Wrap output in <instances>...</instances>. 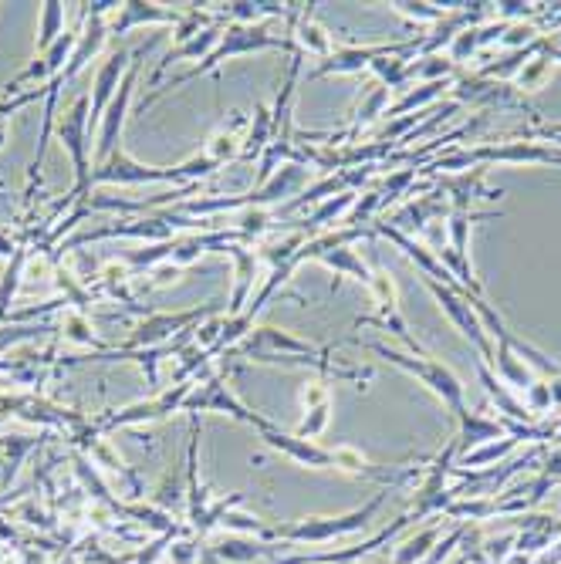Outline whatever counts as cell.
<instances>
[{
  "mask_svg": "<svg viewBox=\"0 0 561 564\" xmlns=\"http://www.w3.org/2000/svg\"><path fill=\"white\" fill-rule=\"evenodd\" d=\"M217 163H213L210 156H193L186 159V163L166 169V166H142L136 163L132 156H126L122 149H115L109 159H105L102 166L92 169V186L99 183H126V186H136V183H200L203 176L217 173Z\"/></svg>",
  "mask_w": 561,
  "mask_h": 564,
  "instance_id": "cell-1",
  "label": "cell"
},
{
  "mask_svg": "<svg viewBox=\"0 0 561 564\" xmlns=\"http://www.w3.org/2000/svg\"><path fill=\"white\" fill-rule=\"evenodd\" d=\"M271 48L291 51V41L274 38V34H267L264 28H251V24H227L224 34H220V41H217V48H213L210 55L203 58L197 68H193V71H186V75H180V78H173V82H169L166 88H159V92H153V95L146 98V102L139 105V109L146 112V105H153L159 95L169 92V88H180V85H186V82H193V78L207 75V71H217L220 65H224L227 58L251 55V51H271Z\"/></svg>",
  "mask_w": 561,
  "mask_h": 564,
  "instance_id": "cell-2",
  "label": "cell"
},
{
  "mask_svg": "<svg viewBox=\"0 0 561 564\" xmlns=\"http://www.w3.org/2000/svg\"><path fill=\"white\" fill-rule=\"evenodd\" d=\"M88 119H92V95H78L65 112L58 115V139L68 149L71 163H75V190L65 196L61 207L82 203L92 193V166H88V152H92V132H88Z\"/></svg>",
  "mask_w": 561,
  "mask_h": 564,
  "instance_id": "cell-3",
  "label": "cell"
},
{
  "mask_svg": "<svg viewBox=\"0 0 561 564\" xmlns=\"http://www.w3.org/2000/svg\"><path fill=\"white\" fill-rule=\"evenodd\" d=\"M372 352L382 355V358H389V362L399 365V369H406L409 375H416V379H420L436 399H443V406L450 409L457 423H460L463 416H467V402H463V382L457 379V375H453V369H447V365L440 362V358H433V355L409 358V355L396 352V348H389V345H372Z\"/></svg>",
  "mask_w": 561,
  "mask_h": 564,
  "instance_id": "cell-4",
  "label": "cell"
},
{
  "mask_svg": "<svg viewBox=\"0 0 561 564\" xmlns=\"http://www.w3.org/2000/svg\"><path fill=\"white\" fill-rule=\"evenodd\" d=\"M149 51L146 48H136L132 51V65L126 71V78H122L119 92L109 102V109H105L102 122H99V136H95V166H102L105 159L112 156L115 149H122V129H126V115H129V102H132V88L139 82V58Z\"/></svg>",
  "mask_w": 561,
  "mask_h": 564,
  "instance_id": "cell-5",
  "label": "cell"
},
{
  "mask_svg": "<svg viewBox=\"0 0 561 564\" xmlns=\"http://www.w3.org/2000/svg\"><path fill=\"white\" fill-rule=\"evenodd\" d=\"M426 288L433 291V298L440 301V308L447 311V318L460 328V335L474 342V348L480 352V362H491V358H494V342L487 338V331H484V325H480L477 311L470 308V298H474V294H467L460 288H447V284H436V281H430V277H426Z\"/></svg>",
  "mask_w": 561,
  "mask_h": 564,
  "instance_id": "cell-6",
  "label": "cell"
},
{
  "mask_svg": "<svg viewBox=\"0 0 561 564\" xmlns=\"http://www.w3.org/2000/svg\"><path fill=\"white\" fill-rule=\"evenodd\" d=\"M183 413H227V416L240 419V423H251L257 429L271 426L264 416L251 413V409H247L244 402L230 392V386H224V379H220V375H207V379H203V386L197 382V386L190 389V396H186V402H183Z\"/></svg>",
  "mask_w": 561,
  "mask_h": 564,
  "instance_id": "cell-7",
  "label": "cell"
},
{
  "mask_svg": "<svg viewBox=\"0 0 561 564\" xmlns=\"http://www.w3.org/2000/svg\"><path fill=\"white\" fill-rule=\"evenodd\" d=\"M365 288H369L372 301H376V315L365 318V325H379V328L393 331V335L409 348V352L426 355L423 345L416 342L413 335H409L403 315H399V298H396V281H393V277H389L386 271H372V277H369V284H365Z\"/></svg>",
  "mask_w": 561,
  "mask_h": 564,
  "instance_id": "cell-8",
  "label": "cell"
},
{
  "mask_svg": "<svg viewBox=\"0 0 561 564\" xmlns=\"http://www.w3.org/2000/svg\"><path fill=\"white\" fill-rule=\"evenodd\" d=\"M213 304H203V308H193V311H183V315H149L142 318L136 331L126 338V352H142V348H163L169 338L176 335V331H190L193 321L213 315Z\"/></svg>",
  "mask_w": 561,
  "mask_h": 564,
  "instance_id": "cell-9",
  "label": "cell"
},
{
  "mask_svg": "<svg viewBox=\"0 0 561 564\" xmlns=\"http://www.w3.org/2000/svg\"><path fill=\"white\" fill-rule=\"evenodd\" d=\"M129 65H132V51H112L109 61H102L99 75H95V85H92V119H88V132H92V136H99V122L105 109H109V102L115 98V92H119Z\"/></svg>",
  "mask_w": 561,
  "mask_h": 564,
  "instance_id": "cell-10",
  "label": "cell"
},
{
  "mask_svg": "<svg viewBox=\"0 0 561 564\" xmlns=\"http://www.w3.org/2000/svg\"><path fill=\"white\" fill-rule=\"evenodd\" d=\"M379 504H382V497H376L372 504H365L362 510H355V514L335 517V521H332V517H315V521L298 524V527H288V531H278V534H281V537H291V541H328V537H335V534L359 531V527L379 510Z\"/></svg>",
  "mask_w": 561,
  "mask_h": 564,
  "instance_id": "cell-11",
  "label": "cell"
},
{
  "mask_svg": "<svg viewBox=\"0 0 561 564\" xmlns=\"http://www.w3.org/2000/svg\"><path fill=\"white\" fill-rule=\"evenodd\" d=\"M305 183H308V166L288 163V166H281L271 179H267V183L254 186V190L247 193V200H251V210H264V207H271V203L295 196Z\"/></svg>",
  "mask_w": 561,
  "mask_h": 564,
  "instance_id": "cell-12",
  "label": "cell"
},
{
  "mask_svg": "<svg viewBox=\"0 0 561 564\" xmlns=\"http://www.w3.org/2000/svg\"><path fill=\"white\" fill-rule=\"evenodd\" d=\"M301 402H305V419L298 423L295 436L298 440H315V436L325 433L328 426V413H332V392L322 379L308 382L305 392H301Z\"/></svg>",
  "mask_w": 561,
  "mask_h": 564,
  "instance_id": "cell-13",
  "label": "cell"
},
{
  "mask_svg": "<svg viewBox=\"0 0 561 564\" xmlns=\"http://www.w3.org/2000/svg\"><path fill=\"white\" fill-rule=\"evenodd\" d=\"M105 38H109V24H105V17L99 14H85V28L82 34H78V41H75V51H71V61H68V68H65V82H71V78L82 71L88 61H92L99 51L105 48Z\"/></svg>",
  "mask_w": 561,
  "mask_h": 564,
  "instance_id": "cell-14",
  "label": "cell"
},
{
  "mask_svg": "<svg viewBox=\"0 0 561 564\" xmlns=\"http://www.w3.org/2000/svg\"><path fill=\"white\" fill-rule=\"evenodd\" d=\"M183 14L176 11H166V7L159 4H142V0H126V4H119V17L109 24V34H129L132 28H139V24H180Z\"/></svg>",
  "mask_w": 561,
  "mask_h": 564,
  "instance_id": "cell-15",
  "label": "cell"
},
{
  "mask_svg": "<svg viewBox=\"0 0 561 564\" xmlns=\"http://www.w3.org/2000/svg\"><path fill=\"white\" fill-rule=\"evenodd\" d=\"M224 254L234 257V264H237V288L230 294V304H227V318H237V315H244V308H247V294L254 288V274H257V261H261V257L251 254L244 244H230Z\"/></svg>",
  "mask_w": 561,
  "mask_h": 564,
  "instance_id": "cell-16",
  "label": "cell"
},
{
  "mask_svg": "<svg viewBox=\"0 0 561 564\" xmlns=\"http://www.w3.org/2000/svg\"><path fill=\"white\" fill-rule=\"evenodd\" d=\"M315 4H308V7H301L298 11V28H295V44H298V51L301 55H311V58H332V51H335V44L332 38H328V31L322 28V24L315 21V11H311Z\"/></svg>",
  "mask_w": 561,
  "mask_h": 564,
  "instance_id": "cell-17",
  "label": "cell"
},
{
  "mask_svg": "<svg viewBox=\"0 0 561 564\" xmlns=\"http://www.w3.org/2000/svg\"><path fill=\"white\" fill-rule=\"evenodd\" d=\"M477 372H480V382H484L487 396H491V402L497 406V413H504L507 419H518V423H528L531 413H528V406H524V399L518 396V392H514L511 386H504V382L491 372V365L487 362H477Z\"/></svg>",
  "mask_w": 561,
  "mask_h": 564,
  "instance_id": "cell-18",
  "label": "cell"
},
{
  "mask_svg": "<svg viewBox=\"0 0 561 564\" xmlns=\"http://www.w3.org/2000/svg\"><path fill=\"white\" fill-rule=\"evenodd\" d=\"M315 261H322L325 267H332L335 277H355V281H362V284H369V277H372V267L362 261L359 250H352V244L322 250Z\"/></svg>",
  "mask_w": 561,
  "mask_h": 564,
  "instance_id": "cell-19",
  "label": "cell"
},
{
  "mask_svg": "<svg viewBox=\"0 0 561 564\" xmlns=\"http://www.w3.org/2000/svg\"><path fill=\"white\" fill-rule=\"evenodd\" d=\"M24 261H28V247H17L11 264H7L4 277H0V321L11 318V301L17 294V284H21V274H24Z\"/></svg>",
  "mask_w": 561,
  "mask_h": 564,
  "instance_id": "cell-20",
  "label": "cell"
},
{
  "mask_svg": "<svg viewBox=\"0 0 561 564\" xmlns=\"http://www.w3.org/2000/svg\"><path fill=\"white\" fill-rule=\"evenodd\" d=\"M61 34H65V4H55V0H48V4H41V28H38V55L55 44Z\"/></svg>",
  "mask_w": 561,
  "mask_h": 564,
  "instance_id": "cell-21",
  "label": "cell"
},
{
  "mask_svg": "<svg viewBox=\"0 0 561 564\" xmlns=\"http://www.w3.org/2000/svg\"><path fill=\"white\" fill-rule=\"evenodd\" d=\"M355 200H359L355 193L332 196V200H325L318 210H311L308 217H305V223H308V227H325V223H332L338 217H349V210L355 207Z\"/></svg>",
  "mask_w": 561,
  "mask_h": 564,
  "instance_id": "cell-22",
  "label": "cell"
},
{
  "mask_svg": "<svg viewBox=\"0 0 561 564\" xmlns=\"http://www.w3.org/2000/svg\"><path fill=\"white\" fill-rule=\"evenodd\" d=\"M386 112H389V88L386 85H376L369 95H365L362 109H359V115H355V122H352V132H359V129H365V125H372V122L379 119V115H386Z\"/></svg>",
  "mask_w": 561,
  "mask_h": 564,
  "instance_id": "cell-23",
  "label": "cell"
},
{
  "mask_svg": "<svg viewBox=\"0 0 561 564\" xmlns=\"http://www.w3.org/2000/svg\"><path fill=\"white\" fill-rule=\"evenodd\" d=\"M518 446V440L514 436H504L501 443H487L484 450H470V453H463V460H460V467H484V463H494V460H501V456H507Z\"/></svg>",
  "mask_w": 561,
  "mask_h": 564,
  "instance_id": "cell-24",
  "label": "cell"
},
{
  "mask_svg": "<svg viewBox=\"0 0 561 564\" xmlns=\"http://www.w3.org/2000/svg\"><path fill=\"white\" fill-rule=\"evenodd\" d=\"M436 544V527H430V531L416 534L413 541H406L403 548L396 551V561L393 564H416V561H426V554H430V548Z\"/></svg>",
  "mask_w": 561,
  "mask_h": 564,
  "instance_id": "cell-25",
  "label": "cell"
},
{
  "mask_svg": "<svg viewBox=\"0 0 561 564\" xmlns=\"http://www.w3.org/2000/svg\"><path fill=\"white\" fill-rule=\"evenodd\" d=\"M399 14L413 17V21H443L447 7H433V4H393Z\"/></svg>",
  "mask_w": 561,
  "mask_h": 564,
  "instance_id": "cell-26",
  "label": "cell"
},
{
  "mask_svg": "<svg viewBox=\"0 0 561 564\" xmlns=\"http://www.w3.org/2000/svg\"><path fill=\"white\" fill-rule=\"evenodd\" d=\"M541 139L555 142V146L561 149V125H555V129H541Z\"/></svg>",
  "mask_w": 561,
  "mask_h": 564,
  "instance_id": "cell-27",
  "label": "cell"
},
{
  "mask_svg": "<svg viewBox=\"0 0 561 564\" xmlns=\"http://www.w3.org/2000/svg\"><path fill=\"white\" fill-rule=\"evenodd\" d=\"M7 142V115H0V149H4Z\"/></svg>",
  "mask_w": 561,
  "mask_h": 564,
  "instance_id": "cell-28",
  "label": "cell"
}]
</instances>
